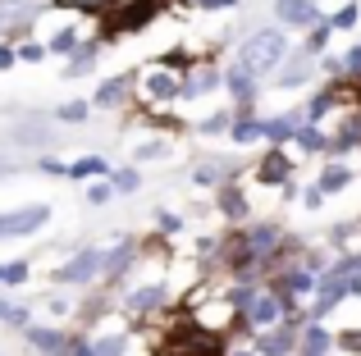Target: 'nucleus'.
Instances as JSON below:
<instances>
[{
  "instance_id": "nucleus-1",
  "label": "nucleus",
  "mask_w": 361,
  "mask_h": 356,
  "mask_svg": "<svg viewBox=\"0 0 361 356\" xmlns=\"http://www.w3.org/2000/svg\"><path fill=\"white\" fill-rule=\"evenodd\" d=\"M279 55H283V42H279L274 32H265V37H256V42H247V51H243V64H247L252 73H265L274 60H279Z\"/></svg>"
},
{
  "instance_id": "nucleus-2",
  "label": "nucleus",
  "mask_w": 361,
  "mask_h": 356,
  "mask_svg": "<svg viewBox=\"0 0 361 356\" xmlns=\"http://www.w3.org/2000/svg\"><path fill=\"white\" fill-rule=\"evenodd\" d=\"M42 220H46L42 205H32V210H14V215H0V238H5V233H27V229H37Z\"/></svg>"
},
{
  "instance_id": "nucleus-3",
  "label": "nucleus",
  "mask_w": 361,
  "mask_h": 356,
  "mask_svg": "<svg viewBox=\"0 0 361 356\" xmlns=\"http://www.w3.org/2000/svg\"><path fill=\"white\" fill-rule=\"evenodd\" d=\"M279 14L283 18H311V9L302 5V0H279Z\"/></svg>"
},
{
  "instance_id": "nucleus-4",
  "label": "nucleus",
  "mask_w": 361,
  "mask_h": 356,
  "mask_svg": "<svg viewBox=\"0 0 361 356\" xmlns=\"http://www.w3.org/2000/svg\"><path fill=\"white\" fill-rule=\"evenodd\" d=\"M92 265H97V256H82V260H73V265L64 269V279H82V274H87Z\"/></svg>"
}]
</instances>
